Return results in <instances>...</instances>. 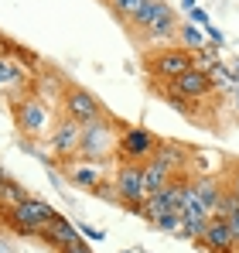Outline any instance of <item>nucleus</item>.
<instances>
[{"instance_id": "nucleus-1", "label": "nucleus", "mask_w": 239, "mask_h": 253, "mask_svg": "<svg viewBox=\"0 0 239 253\" xmlns=\"http://www.w3.org/2000/svg\"><path fill=\"white\" fill-rule=\"evenodd\" d=\"M3 215H7V226H10V229H17L21 236H41V233L51 226V219H55L58 212L51 209L44 199L28 195L24 202H17V206H10V209H3Z\"/></svg>"}, {"instance_id": "nucleus-2", "label": "nucleus", "mask_w": 239, "mask_h": 253, "mask_svg": "<svg viewBox=\"0 0 239 253\" xmlns=\"http://www.w3.org/2000/svg\"><path fill=\"white\" fill-rule=\"evenodd\" d=\"M113 188H117L120 206L130 212V215H144V199L151 195L147 178H144V165L123 161L117 168V174H113Z\"/></svg>"}, {"instance_id": "nucleus-3", "label": "nucleus", "mask_w": 239, "mask_h": 253, "mask_svg": "<svg viewBox=\"0 0 239 253\" xmlns=\"http://www.w3.org/2000/svg\"><path fill=\"white\" fill-rule=\"evenodd\" d=\"M120 130H123V126H120L117 120H110V117H99V120L85 124V126H82L79 154H82V158H89V161H106V158L117 151Z\"/></svg>"}, {"instance_id": "nucleus-4", "label": "nucleus", "mask_w": 239, "mask_h": 253, "mask_svg": "<svg viewBox=\"0 0 239 253\" xmlns=\"http://www.w3.org/2000/svg\"><path fill=\"white\" fill-rule=\"evenodd\" d=\"M10 113H14V124H17V130L24 133V137H41L44 133V126H48V120H55L58 113L41 99V96H35V92H21V96H14L10 99Z\"/></svg>"}, {"instance_id": "nucleus-5", "label": "nucleus", "mask_w": 239, "mask_h": 253, "mask_svg": "<svg viewBox=\"0 0 239 253\" xmlns=\"http://www.w3.org/2000/svg\"><path fill=\"white\" fill-rule=\"evenodd\" d=\"M192 65H195V51H188L181 44H164L147 55V72H151V79H160V83H174Z\"/></svg>"}, {"instance_id": "nucleus-6", "label": "nucleus", "mask_w": 239, "mask_h": 253, "mask_svg": "<svg viewBox=\"0 0 239 253\" xmlns=\"http://www.w3.org/2000/svg\"><path fill=\"white\" fill-rule=\"evenodd\" d=\"M158 147H160V140L147 130V126H123V130H120V144H117L120 161L144 165L147 158L158 154Z\"/></svg>"}, {"instance_id": "nucleus-7", "label": "nucleus", "mask_w": 239, "mask_h": 253, "mask_svg": "<svg viewBox=\"0 0 239 253\" xmlns=\"http://www.w3.org/2000/svg\"><path fill=\"white\" fill-rule=\"evenodd\" d=\"M62 113L72 117V120L82 124V126L99 120V117H106L103 103H99L89 89H82V85H65V92H62Z\"/></svg>"}, {"instance_id": "nucleus-8", "label": "nucleus", "mask_w": 239, "mask_h": 253, "mask_svg": "<svg viewBox=\"0 0 239 253\" xmlns=\"http://www.w3.org/2000/svg\"><path fill=\"white\" fill-rule=\"evenodd\" d=\"M79 144H82V124H76L65 113H58L55 124H51V133H48V147L62 161H69V158H79Z\"/></svg>"}, {"instance_id": "nucleus-9", "label": "nucleus", "mask_w": 239, "mask_h": 253, "mask_svg": "<svg viewBox=\"0 0 239 253\" xmlns=\"http://www.w3.org/2000/svg\"><path fill=\"white\" fill-rule=\"evenodd\" d=\"M62 174L79 188V192H92L99 181H106V168H103V161H89V158H69V161H62Z\"/></svg>"}, {"instance_id": "nucleus-10", "label": "nucleus", "mask_w": 239, "mask_h": 253, "mask_svg": "<svg viewBox=\"0 0 239 253\" xmlns=\"http://www.w3.org/2000/svg\"><path fill=\"white\" fill-rule=\"evenodd\" d=\"M178 14H174V7H167V3H160V10H158V17L140 31V42H147V44H167V42H174V35H178Z\"/></svg>"}, {"instance_id": "nucleus-11", "label": "nucleus", "mask_w": 239, "mask_h": 253, "mask_svg": "<svg viewBox=\"0 0 239 253\" xmlns=\"http://www.w3.org/2000/svg\"><path fill=\"white\" fill-rule=\"evenodd\" d=\"M199 243L208 253H236L239 250L236 236H233V229H229V219H222V215H212V219H208V226H205Z\"/></svg>"}, {"instance_id": "nucleus-12", "label": "nucleus", "mask_w": 239, "mask_h": 253, "mask_svg": "<svg viewBox=\"0 0 239 253\" xmlns=\"http://www.w3.org/2000/svg\"><path fill=\"white\" fill-rule=\"evenodd\" d=\"M171 85H174L181 96H188V99H208V96L215 92V85H212V79H208V72H201L199 65H192L188 72H181Z\"/></svg>"}, {"instance_id": "nucleus-13", "label": "nucleus", "mask_w": 239, "mask_h": 253, "mask_svg": "<svg viewBox=\"0 0 239 253\" xmlns=\"http://www.w3.org/2000/svg\"><path fill=\"white\" fill-rule=\"evenodd\" d=\"M38 240H44L51 250H62V247L82 243V233H79V226H76L72 219H65V215H55V219H51V226L41 233Z\"/></svg>"}, {"instance_id": "nucleus-14", "label": "nucleus", "mask_w": 239, "mask_h": 253, "mask_svg": "<svg viewBox=\"0 0 239 253\" xmlns=\"http://www.w3.org/2000/svg\"><path fill=\"white\" fill-rule=\"evenodd\" d=\"M192 195H195V202H199L205 212H215L219 195H222V178H215V174L195 178V181H192Z\"/></svg>"}, {"instance_id": "nucleus-15", "label": "nucleus", "mask_w": 239, "mask_h": 253, "mask_svg": "<svg viewBox=\"0 0 239 253\" xmlns=\"http://www.w3.org/2000/svg\"><path fill=\"white\" fill-rule=\"evenodd\" d=\"M174 174H178V171L171 168L160 154H154V158H147V161H144V178H147V188H151V192H160Z\"/></svg>"}, {"instance_id": "nucleus-16", "label": "nucleus", "mask_w": 239, "mask_h": 253, "mask_svg": "<svg viewBox=\"0 0 239 253\" xmlns=\"http://www.w3.org/2000/svg\"><path fill=\"white\" fill-rule=\"evenodd\" d=\"M10 89H28V72L14 58L0 55V92H10Z\"/></svg>"}, {"instance_id": "nucleus-17", "label": "nucleus", "mask_w": 239, "mask_h": 253, "mask_svg": "<svg viewBox=\"0 0 239 253\" xmlns=\"http://www.w3.org/2000/svg\"><path fill=\"white\" fill-rule=\"evenodd\" d=\"M174 44H181L188 51H201L208 44V35H205V28L195 24V21H181L178 24V35H174Z\"/></svg>"}, {"instance_id": "nucleus-18", "label": "nucleus", "mask_w": 239, "mask_h": 253, "mask_svg": "<svg viewBox=\"0 0 239 253\" xmlns=\"http://www.w3.org/2000/svg\"><path fill=\"white\" fill-rule=\"evenodd\" d=\"M160 3H164V0H144V3H140V7L133 10V17L126 21V28H130L133 35H140V31H144V28H147V24H151V21L158 17Z\"/></svg>"}, {"instance_id": "nucleus-19", "label": "nucleus", "mask_w": 239, "mask_h": 253, "mask_svg": "<svg viewBox=\"0 0 239 253\" xmlns=\"http://www.w3.org/2000/svg\"><path fill=\"white\" fill-rule=\"evenodd\" d=\"M208 79H212V85L215 89H222V92H236V85H239V79H236V72H233V65L226 69L222 62L219 65H212L208 69Z\"/></svg>"}, {"instance_id": "nucleus-20", "label": "nucleus", "mask_w": 239, "mask_h": 253, "mask_svg": "<svg viewBox=\"0 0 239 253\" xmlns=\"http://www.w3.org/2000/svg\"><path fill=\"white\" fill-rule=\"evenodd\" d=\"M140 3H144V0H106V7H110V10L117 14V17L123 21V24H126V21L133 17V10H137Z\"/></svg>"}, {"instance_id": "nucleus-21", "label": "nucleus", "mask_w": 239, "mask_h": 253, "mask_svg": "<svg viewBox=\"0 0 239 253\" xmlns=\"http://www.w3.org/2000/svg\"><path fill=\"white\" fill-rule=\"evenodd\" d=\"M222 188H226V192H233V195L239 199V161H233V168H229V174H226Z\"/></svg>"}, {"instance_id": "nucleus-22", "label": "nucleus", "mask_w": 239, "mask_h": 253, "mask_svg": "<svg viewBox=\"0 0 239 253\" xmlns=\"http://www.w3.org/2000/svg\"><path fill=\"white\" fill-rule=\"evenodd\" d=\"M79 233H82V240H92V243H103V240H106V233H103V229H96V226H85V222L79 226Z\"/></svg>"}, {"instance_id": "nucleus-23", "label": "nucleus", "mask_w": 239, "mask_h": 253, "mask_svg": "<svg viewBox=\"0 0 239 253\" xmlns=\"http://www.w3.org/2000/svg\"><path fill=\"white\" fill-rule=\"evenodd\" d=\"M188 21H195V24H201V28H205V24H208V14H205L201 7H192V10H188Z\"/></svg>"}, {"instance_id": "nucleus-24", "label": "nucleus", "mask_w": 239, "mask_h": 253, "mask_svg": "<svg viewBox=\"0 0 239 253\" xmlns=\"http://www.w3.org/2000/svg\"><path fill=\"white\" fill-rule=\"evenodd\" d=\"M58 253H92V247H85V243H72V247H62Z\"/></svg>"}, {"instance_id": "nucleus-25", "label": "nucleus", "mask_w": 239, "mask_h": 253, "mask_svg": "<svg viewBox=\"0 0 239 253\" xmlns=\"http://www.w3.org/2000/svg\"><path fill=\"white\" fill-rule=\"evenodd\" d=\"M229 229H233V236H236V247H239V212H236V215H229Z\"/></svg>"}, {"instance_id": "nucleus-26", "label": "nucleus", "mask_w": 239, "mask_h": 253, "mask_svg": "<svg viewBox=\"0 0 239 253\" xmlns=\"http://www.w3.org/2000/svg\"><path fill=\"white\" fill-rule=\"evenodd\" d=\"M0 253H17V250H14V243H10L7 236H0Z\"/></svg>"}, {"instance_id": "nucleus-27", "label": "nucleus", "mask_w": 239, "mask_h": 253, "mask_svg": "<svg viewBox=\"0 0 239 253\" xmlns=\"http://www.w3.org/2000/svg\"><path fill=\"white\" fill-rule=\"evenodd\" d=\"M192 7H199L195 0H181V10H192Z\"/></svg>"}, {"instance_id": "nucleus-28", "label": "nucleus", "mask_w": 239, "mask_h": 253, "mask_svg": "<svg viewBox=\"0 0 239 253\" xmlns=\"http://www.w3.org/2000/svg\"><path fill=\"white\" fill-rule=\"evenodd\" d=\"M233 99H236V110H239V85H236V92H233Z\"/></svg>"}, {"instance_id": "nucleus-29", "label": "nucleus", "mask_w": 239, "mask_h": 253, "mask_svg": "<svg viewBox=\"0 0 239 253\" xmlns=\"http://www.w3.org/2000/svg\"><path fill=\"white\" fill-rule=\"evenodd\" d=\"M233 72H236V79H239V62H233Z\"/></svg>"}, {"instance_id": "nucleus-30", "label": "nucleus", "mask_w": 239, "mask_h": 253, "mask_svg": "<svg viewBox=\"0 0 239 253\" xmlns=\"http://www.w3.org/2000/svg\"><path fill=\"white\" fill-rule=\"evenodd\" d=\"M3 181H7V174H3V168H0V185H3Z\"/></svg>"}, {"instance_id": "nucleus-31", "label": "nucleus", "mask_w": 239, "mask_h": 253, "mask_svg": "<svg viewBox=\"0 0 239 253\" xmlns=\"http://www.w3.org/2000/svg\"><path fill=\"white\" fill-rule=\"evenodd\" d=\"M120 253H133V250H120Z\"/></svg>"}]
</instances>
